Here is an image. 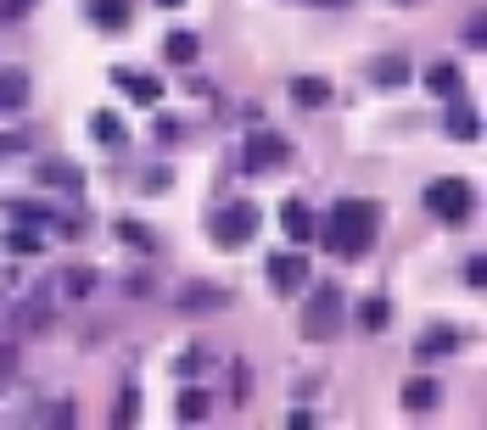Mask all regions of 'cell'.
I'll use <instances>...</instances> for the list:
<instances>
[{"instance_id": "1", "label": "cell", "mask_w": 487, "mask_h": 430, "mask_svg": "<svg viewBox=\"0 0 487 430\" xmlns=\"http://www.w3.org/2000/svg\"><path fill=\"white\" fill-rule=\"evenodd\" d=\"M314 241H325L336 257H365L370 246H375V207L370 202H353V196H342V202L325 213V235H314Z\"/></svg>"}, {"instance_id": "2", "label": "cell", "mask_w": 487, "mask_h": 430, "mask_svg": "<svg viewBox=\"0 0 487 430\" xmlns=\"http://www.w3.org/2000/svg\"><path fill=\"white\" fill-rule=\"evenodd\" d=\"M213 246L219 252H236V246H247L252 235H258V207L252 202H230V207H219L213 213Z\"/></svg>"}, {"instance_id": "3", "label": "cell", "mask_w": 487, "mask_h": 430, "mask_svg": "<svg viewBox=\"0 0 487 430\" xmlns=\"http://www.w3.org/2000/svg\"><path fill=\"white\" fill-rule=\"evenodd\" d=\"M471 185L465 179H432L426 185V207H432V218H443V224H465L471 218Z\"/></svg>"}, {"instance_id": "4", "label": "cell", "mask_w": 487, "mask_h": 430, "mask_svg": "<svg viewBox=\"0 0 487 430\" xmlns=\"http://www.w3.org/2000/svg\"><path fill=\"white\" fill-rule=\"evenodd\" d=\"M336 324H342V291L336 285H319L308 296V308H303V336L308 341H325V336H336Z\"/></svg>"}, {"instance_id": "5", "label": "cell", "mask_w": 487, "mask_h": 430, "mask_svg": "<svg viewBox=\"0 0 487 430\" xmlns=\"http://www.w3.org/2000/svg\"><path fill=\"white\" fill-rule=\"evenodd\" d=\"M286 157H291L286 135H269V129H258V135H247V146H241V168H247V174H269V168H280Z\"/></svg>"}, {"instance_id": "6", "label": "cell", "mask_w": 487, "mask_h": 430, "mask_svg": "<svg viewBox=\"0 0 487 430\" xmlns=\"http://www.w3.org/2000/svg\"><path fill=\"white\" fill-rule=\"evenodd\" d=\"M303 280H308V257H297V252H275L269 257V285L280 291V296H291V291H303Z\"/></svg>"}, {"instance_id": "7", "label": "cell", "mask_w": 487, "mask_h": 430, "mask_svg": "<svg viewBox=\"0 0 487 430\" xmlns=\"http://www.w3.org/2000/svg\"><path fill=\"white\" fill-rule=\"evenodd\" d=\"M34 179H40V185H56V190H84V168H79V162H68V157L34 162Z\"/></svg>"}, {"instance_id": "8", "label": "cell", "mask_w": 487, "mask_h": 430, "mask_svg": "<svg viewBox=\"0 0 487 430\" xmlns=\"http://www.w3.org/2000/svg\"><path fill=\"white\" fill-rule=\"evenodd\" d=\"M112 84H118L123 95H135L141 107H157V101H162V79H151V73H135V68H112Z\"/></svg>"}, {"instance_id": "9", "label": "cell", "mask_w": 487, "mask_h": 430, "mask_svg": "<svg viewBox=\"0 0 487 430\" xmlns=\"http://www.w3.org/2000/svg\"><path fill=\"white\" fill-rule=\"evenodd\" d=\"M280 224H286V235L297 241V246H308V241L319 235V224H314L308 202H280Z\"/></svg>"}, {"instance_id": "10", "label": "cell", "mask_w": 487, "mask_h": 430, "mask_svg": "<svg viewBox=\"0 0 487 430\" xmlns=\"http://www.w3.org/2000/svg\"><path fill=\"white\" fill-rule=\"evenodd\" d=\"M448 352H460V324H437L414 341V358H448Z\"/></svg>"}, {"instance_id": "11", "label": "cell", "mask_w": 487, "mask_h": 430, "mask_svg": "<svg viewBox=\"0 0 487 430\" xmlns=\"http://www.w3.org/2000/svg\"><path fill=\"white\" fill-rule=\"evenodd\" d=\"M180 308H185V313H219V308H230V291H219V285H190V291H180Z\"/></svg>"}, {"instance_id": "12", "label": "cell", "mask_w": 487, "mask_h": 430, "mask_svg": "<svg viewBox=\"0 0 487 430\" xmlns=\"http://www.w3.org/2000/svg\"><path fill=\"white\" fill-rule=\"evenodd\" d=\"M12 224H34V229H73L68 218H56V207H45V202H12Z\"/></svg>"}, {"instance_id": "13", "label": "cell", "mask_w": 487, "mask_h": 430, "mask_svg": "<svg viewBox=\"0 0 487 430\" xmlns=\"http://www.w3.org/2000/svg\"><path fill=\"white\" fill-rule=\"evenodd\" d=\"M443 123H448L453 140H476V135H482V118L460 101V95H448V118H443Z\"/></svg>"}, {"instance_id": "14", "label": "cell", "mask_w": 487, "mask_h": 430, "mask_svg": "<svg viewBox=\"0 0 487 430\" xmlns=\"http://www.w3.org/2000/svg\"><path fill=\"white\" fill-rule=\"evenodd\" d=\"M291 101H297V107H325V101H331V79H314V73H297V79H291Z\"/></svg>"}, {"instance_id": "15", "label": "cell", "mask_w": 487, "mask_h": 430, "mask_svg": "<svg viewBox=\"0 0 487 430\" xmlns=\"http://www.w3.org/2000/svg\"><path fill=\"white\" fill-rule=\"evenodd\" d=\"M437 397H443V391H437L432 375H414V380L404 386V408H409V414H432V408H437Z\"/></svg>"}, {"instance_id": "16", "label": "cell", "mask_w": 487, "mask_h": 430, "mask_svg": "<svg viewBox=\"0 0 487 430\" xmlns=\"http://www.w3.org/2000/svg\"><path fill=\"white\" fill-rule=\"evenodd\" d=\"M90 135L102 140L107 151H123V146H129V129H123L118 112H95V118H90Z\"/></svg>"}, {"instance_id": "17", "label": "cell", "mask_w": 487, "mask_h": 430, "mask_svg": "<svg viewBox=\"0 0 487 430\" xmlns=\"http://www.w3.org/2000/svg\"><path fill=\"white\" fill-rule=\"evenodd\" d=\"M23 107H28V73L6 68L0 73V112H23Z\"/></svg>"}, {"instance_id": "18", "label": "cell", "mask_w": 487, "mask_h": 430, "mask_svg": "<svg viewBox=\"0 0 487 430\" xmlns=\"http://www.w3.org/2000/svg\"><path fill=\"white\" fill-rule=\"evenodd\" d=\"M90 23L118 34V28H129V0H90Z\"/></svg>"}, {"instance_id": "19", "label": "cell", "mask_w": 487, "mask_h": 430, "mask_svg": "<svg viewBox=\"0 0 487 430\" xmlns=\"http://www.w3.org/2000/svg\"><path fill=\"white\" fill-rule=\"evenodd\" d=\"M409 56H375V68H370V79L381 84V90H398V84H409Z\"/></svg>"}, {"instance_id": "20", "label": "cell", "mask_w": 487, "mask_h": 430, "mask_svg": "<svg viewBox=\"0 0 487 430\" xmlns=\"http://www.w3.org/2000/svg\"><path fill=\"white\" fill-rule=\"evenodd\" d=\"M162 56H169V62H180V68H190V62L202 56V40H197V34H185V28H174V34L162 40Z\"/></svg>"}, {"instance_id": "21", "label": "cell", "mask_w": 487, "mask_h": 430, "mask_svg": "<svg viewBox=\"0 0 487 430\" xmlns=\"http://www.w3.org/2000/svg\"><path fill=\"white\" fill-rule=\"evenodd\" d=\"M174 419H180V425H202V419H208V391H202V386L180 391V403H174Z\"/></svg>"}, {"instance_id": "22", "label": "cell", "mask_w": 487, "mask_h": 430, "mask_svg": "<svg viewBox=\"0 0 487 430\" xmlns=\"http://www.w3.org/2000/svg\"><path fill=\"white\" fill-rule=\"evenodd\" d=\"M386 319H393V302H386V296H365V302H359V330L381 336V330H386Z\"/></svg>"}, {"instance_id": "23", "label": "cell", "mask_w": 487, "mask_h": 430, "mask_svg": "<svg viewBox=\"0 0 487 430\" xmlns=\"http://www.w3.org/2000/svg\"><path fill=\"white\" fill-rule=\"evenodd\" d=\"M426 90H432V95H460V68H453V62L426 68Z\"/></svg>"}, {"instance_id": "24", "label": "cell", "mask_w": 487, "mask_h": 430, "mask_svg": "<svg viewBox=\"0 0 487 430\" xmlns=\"http://www.w3.org/2000/svg\"><path fill=\"white\" fill-rule=\"evenodd\" d=\"M6 246H12V252H23V257H34V252H45V235H40L34 224H12Z\"/></svg>"}, {"instance_id": "25", "label": "cell", "mask_w": 487, "mask_h": 430, "mask_svg": "<svg viewBox=\"0 0 487 430\" xmlns=\"http://www.w3.org/2000/svg\"><path fill=\"white\" fill-rule=\"evenodd\" d=\"M118 241L135 246V252H151V246H157V235H151L146 224H135V218H118Z\"/></svg>"}, {"instance_id": "26", "label": "cell", "mask_w": 487, "mask_h": 430, "mask_svg": "<svg viewBox=\"0 0 487 430\" xmlns=\"http://www.w3.org/2000/svg\"><path fill=\"white\" fill-rule=\"evenodd\" d=\"M135 419H141V391L129 386V391L118 397V414H112V425H135Z\"/></svg>"}, {"instance_id": "27", "label": "cell", "mask_w": 487, "mask_h": 430, "mask_svg": "<svg viewBox=\"0 0 487 430\" xmlns=\"http://www.w3.org/2000/svg\"><path fill=\"white\" fill-rule=\"evenodd\" d=\"M62 280H68V296H90L95 291V269H68Z\"/></svg>"}, {"instance_id": "28", "label": "cell", "mask_w": 487, "mask_h": 430, "mask_svg": "<svg viewBox=\"0 0 487 430\" xmlns=\"http://www.w3.org/2000/svg\"><path fill=\"white\" fill-rule=\"evenodd\" d=\"M28 6H34V0H0V23H17V17H28Z\"/></svg>"}, {"instance_id": "29", "label": "cell", "mask_w": 487, "mask_h": 430, "mask_svg": "<svg viewBox=\"0 0 487 430\" xmlns=\"http://www.w3.org/2000/svg\"><path fill=\"white\" fill-rule=\"evenodd\" d=\"M465 285H476V291L487 285V263H482V257H471V263H465Z\"/></svg>"}, {"instance_id": "30", "label": "cell", "mask_w": 487, "mask_h": 430, "mask_svg": "<svg viewBox=\"0 0 487 430\" xmlns=\"http://www.w3.org/2000/svg\"><path fill=\"white\" fill-rule=\"evenodd\" d=\"M482 34H487V23H482V12L465 23V45H482Z\"/></svg>"}, {"instance_id": "31", "label": "cell", "mask_w": 487, "mask_h": 430, "mask_svg": "<svg viewBox=\"0 0 487 430\" xmlns=\"http://www.w3.org/2000/svg\"><path fill=\"white\" fill-rule=\"evenodd\" d=\"M123 291H129V296H151V280H146V274H129Z\"/></svg>"}, {"instance_id": "32", "label": "cell", "mask_w": 487, "mask_h": 430, "mask_svg": "<svg viewBox=\"0 0 487 430\" xmlns=\"http://www.w3.org/2000/svg\"><path fill=\"white\" fill-rule=\"evenodd\" d=\"M45 425H73V408L62 403V408H45Z\"/></svg>"}, {"instance_id": "33", "label": "cell", "mask_w": 487, "mask_h": 430, "mask_svg": "<svg viewBox=\"0 0 487 430\" xmlns=\"http://www.w3.org/2000/svg\"><path fill=\"white\" fill-rule=\"evenodd\" d=\"M12 369H17V352H12V347H0V380H6Z\"/></svg>"}, {"instance_id": "34", "label": "cell", "mask_w": 487, "mask_h": 430, "mask_svg": "<svg viewBox=\"0 0 487 430\" xmlns=\"http://www.w3.org/2000/svg\"><path fill=\"white\" fill-rule=\"evenodd\" d=\"M23 151V140H0V157H17Z\"/></svg>"}, {"instance_id": "35", "label": "cell", "mask_w": 487, "mask_h": 430, "mask_svg": "<svg viewBox=\"0 0 487 430\" xmlns=\"http://www.w3.org/2000/svg\"><path fill=\"white\" fill-rule=\"evenodd\" d=\"M303 6H353V0H303Z\"/></svg>"}, {"instance_id": "36", "label": "cell", "mask_w": 487, "mask_h": 430, "mask_svg": "<svg viewBox=\"0 0 487 430\" xmlns=\"http://www.w3.org/2000/svg\"><path fill=\"white\" fill-rule=\"evenodd\" d=\"M157 6H180V0H157Z\"/></svg>"}]
</instances>
